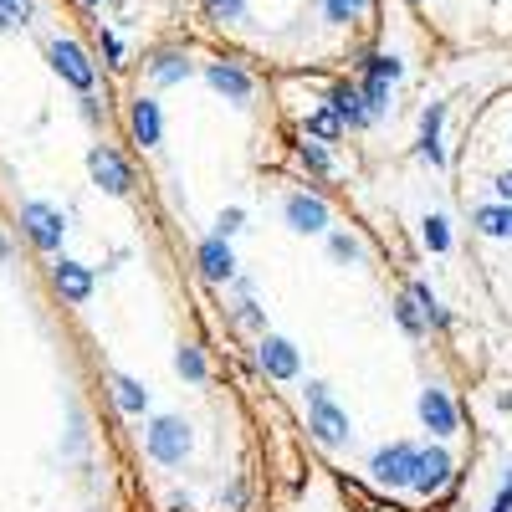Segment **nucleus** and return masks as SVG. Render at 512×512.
<instances>
[{
    "label": "nucleus",
    "mask_w": 512,
    "mask_h": 512,
    "mask_svg": "<svg viewBox=\"0 0 512 512\" xmlns=\"http://www.w3.org/2000/svg\"><path fill=\"white\" fill-rule=\"evenodd\" d=\"M451 482V456L441 451V446H431V451H420L415 456V477H410V487L415 492H425V497H431V492H441Z\"/></svg>",
    "instance_id": "423d86ee"
},
{
    "label": "nucleus",
    "mask_w": 512,
    "mask_h": 512,
    "mask_svg": "<svg viewBox=\"0 0 512 512\" xmlns=\"http://www.w3.org/2000/svg\"><path fill=\"white\" fill-rule=\"evenodd\" d=\"M415 446H405V441H395V446H384V451H374V466L369 472L379 477V482H390V487H410V477H415Z\"/></svg>",
    "instance_id": "7ed1b4c3"
},
{
    "label": "nucleus",
    "mask_w": 512,
    "mask_h": 512,
    "mask_svg": "<svg viewBox=\"0 0 512 512\" xmlns=\"http://www.w3.org/2000/svg\"><path fill=\"white\" fill-rule=\"evenodd\" d=\"M185 77H190V62H185V57H175V52L154 62V82H164V88H169V82H185Z\"/></svg>",
    "instance_id": "aec40b11"
},
{
    "label": "nucleus",
    "mask_w": 512,
    "mask_h": 512,
    "mask_svg": "<svg viewBox=\"0 0 512 512\" xmlns=\"http://www.w3.org/2000/svg\"><path fill=\"white\" fill-rule=\"evenodd\" d=\"M21 221H26V231H31V241L41 246V251H57L62 246V216H57V210H47V205H21Z\"/></svg>",
    "instance_id": "39448f33"
},
{
    "label": "nucleus",
    "mask_w": 512,
    "mask_h": 512,
    "mask_svg": "<svg viewBox=\"0 0 512 512\" xmlns=\"http://www.w3.org/2000/svg\"><path fill=\"white\" fill-rule=\"evenodd\" d=\"M103 57H108V62H123V41L108 36V31H103Z\"/></svg>",
    "instance_id": "c85d7f7f"
},
{
    "label": "nucleus",
    "mask_w": 512,
    "mask_h": 512,
    "mask_svg": "<svg viewBox=\"0 0 512 512\" xmlns=\"http://www.w3.org/2000/svg\"><path fill=\"white\" fill-rule=\"evenodd\" d=\"M134 134H139V144H159L164 123H159V103L154 98H139L134 103Z\"/></svg>",
    "instance_id": "f3484780"
},
{
    "label": "nucleus",
    "mask_w": 512,
    "mask_h": 512,
    "mask_svg": "<svg viewBox=\"0 0 512 512\" xmlns=\"http://www.w3.org/2000/svg\"><path fill=\"white\" fill-rule=\"evenodd\" d=\"M303 159H308L313 169H328V154H323L318 144H303Z\"/></svg>",
    "instance_id": "c756f323"
},
{
    "label": "nucleus",
    "mask_w": 512,
    "mask_h": 512,
    "mask_svg": "<svg viewBox=\"0 0 512 512\" xmlns=\"http://www.w3.org/2000/svg\"><path fill=\"white\" fill-rule=\"evenodd\" d=\"M395 318H400L405 333H420V328H425V318H420V308L410 303V297H400V303H395Z\"/></svg>",
    "instance_id": "b1692460"
},
{
    "label": "nucleus",
    "mask_w": 512,
    "mask_h": 512,
    "mask_svg": "<svg viewBox=\"0 0 512 512\" xmlns=\"http://www.w3.org/2000/svg\"><path fill=\"white\" fill-rule=\"evenodd\" d=\"M420 144H425V159H431V164L446 159V154H441V103L425 113V123H420Z\"/></svg>",
    "instance_id": "a211bd4d"
},
{
    "label": "nucleus",
    "mask_w": 512,
    "mask_h": 512,
    "mask_svg": "<svg viewBox=\"0 0 512 512\" xmlns=\"http://www.w3.org/2000/svg\"><path fill=\"white\" fill-rule=\"evenodd\" d=\"M477 231L492 241H512V200L507 205H482L477 210Z\"/></svg>",
    "instance_id": "dca6fc26"
},
{
    "label": "nucleus",
    "mask_w": 512,
    "mask_h": 512,
    "mask_svg": "<svg viewBox=\"0 0 512 512\" xmlns=\"http://www.w3.org/2000/svg\"><path fill=\"white\" fill-rule=\"evenodd\" d=\"M308 425H313V436H318L323 446H338V441L349 436V415L338 410V405H328L323 384H308Z\"/></svg>",
    "instance_id": "f257e3e1"
},
{
    "label": "nucleus",
    "mask_w": 512,
    "mask_h": 512,
    "mask_svg": "<svg viewBox=\"0 0 512 512\" xmlns=\"http://www.w3.org/2000/svg\"><path fill=\"white\" fill-rule=\"evenodd\" d=\"M216 226H221V236H231V231H236V226H241V210H226V216H221V221H216Z\"/></svg>",
    "instance_id": "7c9ffc66"
},
{
    "label": "nucleus",
    "mask_w": 512,
    "mask_h": 512,
    "mask_svg": "<svg viewBox=\"0 0 512 512\" xmlns=\"http://www.w3.org/2000/svg\"><path fill=\"white\" fill-rule=\"evenodd\" d=\"M492 512H512V482H507V492L497 497V507H492Z\"/></svg>",
    "instance_id": "2f4dec72"
},
{
    "label": "nucleus",
    "mask_w": 512,
    "mask_h": 512,
    "mask_svg": "<svg viewBox=\"0 0 512 512\" xmlns=\"http://www.w3.org/2000/svg\"><path fill=\"white\" fill-rule=\"evenodd\" d=\"M256 359H262V369H267L272 379H292V374H297V349L287 344V338H262Z\"/></svg>",
    "instance_id": "9b49d317"
},
{
    "label": "nucleus",
    "mask_w": 512,
    "mask_h": 512,
    "mask_svg": "<svg viewBox=\"0 0 512 512\" xmlns=\"http://www.w3.org/2000/svg\"><path fill=\"white\" fill-rule=\"evenodd\" d=\"M47 57H52V67L72 82V88H82V93L93 88V62H88V52H82L77 41H52Z\"/></svg>",
    "instance_id": "20e7f679"
},
{
    "label": "nucleus",
    "mask_w": 512,
    "mask_h": 512,
    "mask_svg": "<svg viewBox=\"0 0 512 512\" xmlns=\"http://www.w3.org/2000/svg\"><path fill=\"white\" fill-rule=\"evenodd\" d=\"M328 103H333V113L344 118L349 128H364V123L374 118V113H369V103H364V93H359V88H349V82H344V88H333V93H328Z\"/></svg>",
    "instance_id": "ddd939ff"
},
{
    "label": "nucleus",
    "mask_w": 512,
    "mask_h": 512,
    "mask_svg": "<svg viewBox=\"0 0 512 512\" xmlns=\"http://www.w3.org/2000/svg\"><path fill=\"white\" fill-rule=\"evenodd\" d=\"M333 256H338V262H354V256H359V241H354V236H333Z\"/></svg>",
    "instance_id": "cd10ccee"
},
{
    "label": "nucleus",
    "mask_w": 512,
    "mask_h": 512,
    "mask_svg": "<svg viewBox=\"0 0 512 512\" xmlns=\"http://www.w3.org/2000/svg\"><path fill=\"white\" fill-rule=\"evenodd\" d=\"M497 195H502V200H512V175H502V180H497Z\"/></svg>",
    "instance_id": "473e14b6"
},
{
    "label": "nucleus",
    "mask_w": 512,
    "mask_h": 512,
    "mask_svg": "<svg viewBox=\"0 0 512 512\" xmlns=\"http://www.w3.org/2000/svg\"><path fill=\"white\" fill-rule=\"evenodd\" d=\"M287 226L292 231H323L328 226V205L313 200V195H292L287 200Z\"/></svg>",
    "instance_id": "f8f14e48"
},
{
    "label": "nucleus",
    "mask_w": 512,
    "mask_h": 512,
    "mask_svg": "<svg viewBox=\"0 0 512 512\" xmlns=\"http://www.w3.org/2000/svg\"><path fill=\"white\" fill-rule=\"evenodd\" d=\"M31 21V0H0V31L26 26Z\"/></svg>",
    "instance_id": "5701e85b"
},
{
    "label": "nucleus",
    "mask_w": 512,
    "mask_h": 512,
    "mask_svg": "<svg viewBox=\"0 0 512 512\" xmlns=\"http://www.w3.org/2000/svg\"><path fill=\"white\" fill-rule=\"evenodd\" d=\"M200 272H205L210 282H226V277L236 272V262H231V246H226V236H210V241L200 246Z\"/></svg>",
    "instance_id": "2eb2a0df"
},
{
    "label": "nucleus",
    "mask_w": 512,
    "mask_h": 512,
    "mask_svg": "<svg viewBox=\"0 0 512 512\" xmlns=\"http://www.w3.org/2000/svg\"><path fill=\"white\" fill-rule=\"evenodd\" d=\"M318 6H323V16H328V21L349 26V21H359V16L369 11V0H318Z\"/></svg>",
    "instance_id": "6ab92c4d"
},
{
    "label": "nucleus",
    "mask_w": 512,
    "mask_h": 512,
    "mask_svg": "<svg viewBox=\"0 0 512 512\" xmlns=\"http://www.w3.org/2000/svg\"><path fill=\"white\" fill-rule=\"evenodd\" d=\"M93 6H98V0H93Z\"/></svg>",
    "instance_id": "72a5a7b5"
},
{
    "label": "nucleus",
    "mask_w": 512,
    "mask_h": 512,
    "mask_svg": "<svg viewBox=\"0 0 512 512\" xmlns=\"http://www.w3.org/2000/svg\"><path fill=\"white\" fill-rule=\"evenodd\" d=\"M113 390H118V405H123V410H134V415L149 405V390H139L134 379H113Z\"/></svg>",
    "instance_id": "412c9836"
},
{
    "label": "nucleus",
    "mask_w": 512,
    "mask_h": 512,
    "mask_svg": "<svg viewBox=\"0 0 512 512\" xmlns=\"http://www.w3.org/2000/svg\"><path fill=\"white\" fill-rule=\"evenodd\" d=\"M425 246H431V251H446V246H451V231H446V221H441V216L425 221Z\"/></svg>",
    "instance_id": "393cba45"
},
{
    "label": "nucleus",
    "mask_w": 512,
    "mask_h": 512,
    "mask_svg": "<svg viewBox=\"0 0 512 512\" xmlns=\"http://www.w3.org/2000/svg\"><path fill=\"white\" fill-rule=\"evenodd\" d=\"M57 292L67 297V303H88V292H93V272L88 267H77V262H57Z\"/></svg>",
    "instance_id": "4468645a"
},
{
    "label": "nucleus",
    "mask_w": 512,
    "mask_h": 512,
    "mask_svg": "<svg viewBox=\"0 0 512 512\" xmlns=\"http://www.w3.org/2000/svg\"><path fill=\"white\" fill-rule=\"evenodd\" d=\"M175 364H180V374H190V379H205V359H200V349H190V344H185Z\"/></svg>",
    "instance_id": "a878e982"
},
{
    "label": "nucleus",
    "mask_w": 512,
    "mask_h": 512,
    "mask_svg": "<svg viewBox=\"0 0 512 512\" xmlns=\"http://www.w3.org/2000/svg\"><path fill=\"white\" fill-rule=\"evenodd\" d=\"M88 164H93V180H98L108 195H123V190H128V164H123L108 144H98V149L88 154Z\"/></svg>",
    "instance_id": "6e6552de"
},
{
    "label": "nucleus",
    "mask_w": 512,
    "mask_h": 512,
    "mask_svg": "<svg viewBox=\"0 0 512 512\" xmlns=\"http://www.w3.org/2000/svg\"><path fill=\"white\" fill-rule=\"evenodd\" d=\"M210 11H216V21H241L246 16V0H210Z\"/></svg>",
    "instance_id": "bb28decb"
},
{
    "label": "nucleus",
    "mask_w": 512,
    "mask_h": 512,
    "mask_svg": "<svg viewBox=\"0 0 512 512\" xmlns=\"http://www.w3.org/2000/svg\"><path fill=\"white\" fill-rule=\"evenodd\" d=\"M308 134H318V139H338V134H344V118H338L333 108H323V113L308 118Z\"/></svg>",
    "instance_id": "4be33fe9"
},
{
    "label": "nucleus",
    "mask_w": 512,
    "mask_h": 512,
    "mask_svg": "<svg viewBox=\"0 0 512 512\" xmlns=\"http://www.w3.org/2000/svg\"><path fill=\"white\" fill-rule=\"evenodd\" d=\"M205 77H210V88L226 93L231 103H246V98H251V77H246L236 62H210V67H205Z\"/></svg>",
    "instance_id": "1a4fd4ad"
},
{
    "label": "nucleus",
    "mask_w": 512,
    "mask_h": 512,
    "mask_svg": "<svg viewBox=\"0 0 512 512\" xmlns=\"http://www.w3.org/2000/svg\"><path fill=\"white\" fill-rule=\"evenodd\" d=\"M149 456L154 461H164V466H180L185 456H190V431H185V425L180 420H154L149 425Z\"/></svg>",
    "instance_id": "f03ea898"
},
{
    "label": "nucleus",
    "mask_w": 512,
    "mask_h": 512,
    "mask_svg": "<svg viewBox=\"0 0 512 512\" xmlns=\"http://www.w3.org/2000/svg\"><path fill=\"white\" fill-rule=\"evenodd\" d=\"M395 77H400V62H395V57H374V62H369V82H364L369 113L390 108V82H395Z\"/></svg>",
    "instance_id": "0eeeda50"
},
{
    "label": "nucleus",
    "mask_w": 512,
    "mask_h": 512,
    "mask_svg": "<svg viewBox=\"0 0 512 512\" xmlns=\"http://www.w3.org/2000/svg\"><path fill=\"white\" fill-rule=\"evenodd\" d=\"M420 420L431 425L436 436H451L456 431V405L446 400V390H436V384H431V390L420 395Z\"/></svg>",
    "instance_id": "9d476101"
}]
</instances>
